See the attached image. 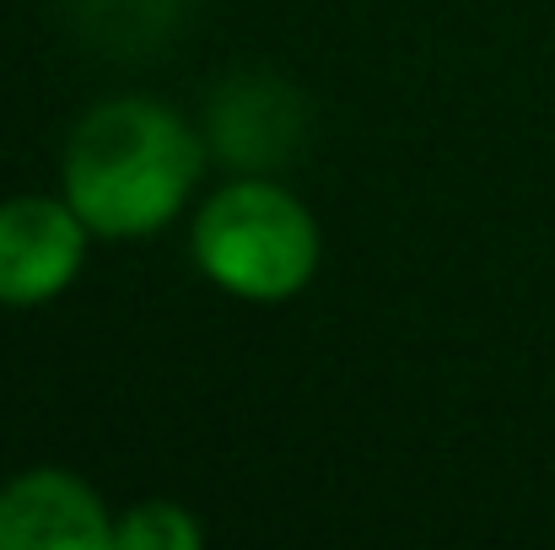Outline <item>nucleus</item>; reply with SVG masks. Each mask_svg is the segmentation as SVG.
Here are the masks:
<instances>
[{
  "label": "nucleus",
  "instance_id": "nucleus-1",
  "mask_svg": "<svg viewBox=\"0 0 555 550\" xmlns=\"http://www.w3.org/2000/svg\"><path fill=\"white\" fill-rule=\"evenodd\" d=\"M199 179V141L152 98L92 108L65 146V200L103 238H141L179 216Z\"/></svg>",
  "mask_w": 555,
  "mask_h": 550
},
{
  "label": "nucleus",
  "instance_id": "nucleus-2",
  "mask_svg": "<svg viewBox=\"0 0 555 550\" xmlns=\"http://www.w3.org/2000/svg\"><path fill=\"white\" fill-rule=\"evenodd\" d=\"M194 259L232 297L286 303L319 270V227L286 189L243 179L199 205Z\"/></svg>",
  "mask_w": 555,
  "mask_h": 550
},
{
  "label": "nucleus",
  "instance_id": "nucleus-3",
  "mask_svg": "<svg viewBox=\"0 0 555 550\" xmlns=\"http://www.w3.org/2000/svg\"><path fill=\"white\" fill-rule=\"evenodd\" d=\"M87 221L76 205L49 200V194H16L0 205V303L5 308H33L60 297L87 254Z\"/></svg>",
  "mask_w": 555,
  "mask_h": 550
},
{
  "label": "nucleus",
  "instance_id": "nucleus-4",
  "mask_svg": "<svg viewBox=\"0 0 555 550\" xmlns=\"http://www.w3.org/2000/svg\"><path fill=\"white\" fill-rule=\"evenodd\" d=\"M108 550L103 502L65 470H27L0 491V550Z\"/></svg>",
  "mask_w": 555,
  "mask_h": 550
},
{
  "label": "nucleus",
  "instance_id": "nucleus-5",
  "mask_svg": "<svg viewBox=\"0 0 555 550\" xmlns=\"http://www.w3.org/2000/svg\"><path fill=\"white\" fill-rule=\"evenodd\" d=\"M286 103H292V92H286L281 81H243V87L221 92V98L210 103L216 146H221L237 168H270V163H281V157L292 152L302 119H270V125H264V114H275V108H286Z\"/></svg>",
  "mask_w": 555,
  "mask_h": 550
},
{
  "label": "nucleus",
  "instance_id": "nucleus-6",
  "mask_svg": "<svg viewBox=\"0 0 555 550\" xmlns=\"http://www.w3.org/2000/svg\"><path fill=\"white\" fill-rule=\"evenodd\" d=\"M199 524L173 502H146L114 529V550H199Z\"/></svg>",
  "mask_w": 555,
  "mask_h": 550
}]
</instances>
